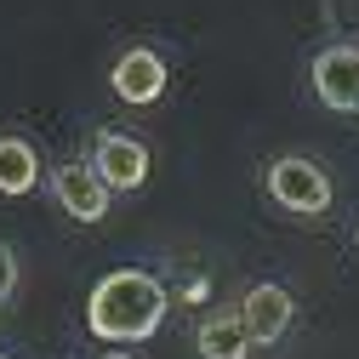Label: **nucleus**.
<instances>
[{
    "instance_id": "obj_1",
    "label": "nucleus",
    "mask_w": 359,
    "mask_h": 359,
    "mask_svg": "<svg viewBox=\"0 0 359 359\" xmlns=\"http://www.w3.org/2000/svg\"><path fill=\"white\" fill-rule=\"evenodd\" d=\"M160 320H165V285L143 268H114L86 302V325L103 342H143L160 331Z\"/></svg>"
},
{
    "instance_id": "obj_2",
    "label": "nucleus",
    "mask_w": 359,
    "mask_h": 359,
    "mask_svg": "<svg viewBox=\"0 0 359 359\" xmlns=\"http://www.w3.org/2000/svg\"><path fill=\"white\" fill-rule=\"evenodd\" d=\"M268 194L285 211H297V217H320L331 205V177L313 160H302V154H285V160L268 165Z\"/></svg>"
},
{
    "instance_id": "obj_3",
    "label": "nucleus",
    "mask_w": 359,
    "mask_h": 359,
    "mask_svg": "<svg viewBox=\"0 0 359 359\" xmlns=\"http://www.w3.org/2000/svg\"><path fill=\"white\" fill-rule=\"evenodd\" d=\"M313 92L337 114H359V46H325L313 57Z\"/></svg>"
},
{
    "instance_id": "obj_4",
    "label": "nucleus",
    "mask_w": 359,
    "mask_h": 359,
    "mask_svg": "<svg viewBox=\"0 0 359 359\" xmlns=\"http://www.w3.org/2000/svg\"><path fill=\"white\" fill-rule=\"evenodd\" d=\"M52 194H57V205L74 217V222H103L109 217V183L92 171V165H80V160H69V165H57L52 171Z\"/></svg>"
},
{
    "instance_id": "obj_5",
    "label": "nucleus",
    "mask_w": 359,
    "mask_h": 359,
    "mask_svg": "<svg viewBox=\"0 0 359 359\" xmlns=\"http://www.w3.org/2000/svg\"><path fill=\"white\" fill-rule=\"evenodd\" d=\"M92 171L103 177L109 189L131 194V189H143V177H149V149H143L137 137L109 131V137H97V149H92Z\"/></svg>"
},
{
    "instance_id": "obj_6",
    "label": "nucleus",
    "mask_w": 359,
    "mask_h": 359,
    "mask_svg": "<svg viewBox=\"0 0 359 359\" xmlns=\"http://www.w3.org/2000/svg\"><path fill=\"white\" fill-rule=\"evenodd\" d=\"M291 313H297V302L285 285H251L240 302V320H245L251 342H280L291 331Z\"/></svg>"
},
{
    "instance_id": "obj_7",
    "label": "nucleus",
    "mask_w": 359,
    "mask_h": 359,
    "mask_svg": "<svg viewBox=\"0 0 359 359\" xmlns=\"http://www.w3.org/2000/svg\"><path fill=\"white\" fill-rule=\"evenodd\" d=\"M114 92H120V103H154L160 92H165V63L149 52V46H131L120 63H114Z\"/></svg>"
},
{
    "instance_id": "obj_8",
    "label": "nucleus",
    "mask_w": 359,
    "mask_h": 359,
    "mask_svg": "<svg viewBox=\"0 0 359 359\" xmlns=\"http://www.w3.org/2000/svg\"><path fill=\"white\" fill-rule=\"evenodd\" d=\"M194 342H200V359H245L251 353V331L240 313H211Z\"/></svg>"
},
{
    "instance_id": "obj_9",
    "label": "nucleus",
    "mask_w": 359,
    "mask_h": 359,
    "mask_svg": "<svg viewBox=\"0 0 359 359\" xmlns=\"http://www.w3.org/2000/svg\"><path fill=\"white\" fill-rule=\"evenodd\" d=\"M40 183V154L23 137H0V194H29Z\"/></svg>"
},
{
    "instance_id": "obj_10",
    "label": "nucleus",
    "mask_w": 359,
    "mask_h": 359,
    "mask_svg": "<svg viewBox=\"0 0 359 359\" xmlns=\"http://www.w3.org/2000/svg\"><path fill=\"white\" fill-rule=\"evenodd\" d=\"M18 291V257H12V245L0 240V302H6Z\"/></svg>"
},
{
    "instance_id": "obj_11",
    "label": "nucleus",
    "mask_w": 359,
    "mask_h": 359,
    "mask_svg": "<svg viewBox=\"0 0 359 359\" xmlns=\"http://www.w3.org/2000/svg\"><path fill=\"white\" fill-rule=\"evenodd\" d=\"M109 359H126V353H109Z\"/></svg>"
},
{
    "instance_id": "obj_12",
    "label": "nucleus",
    "mask_w": 359,
    "mask_h": 359,
    "mask_svg": "<svg viewBox=\"0 0 359 359\" xmlns=\"http://www.w3.org/2000/svg\"><path fill=\"white\" fill-rule=\"evenodd\" d=\"M0 359H6V353H0Z\"/></svg>"
}]
</instances>
